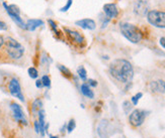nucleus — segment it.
I'll use <instances>...</instances> for the list:
<instances>
[{"label":"nucleus","mask_w":165,"mask_h":138,"mask_svg":"<svg viewBox=\"0 0 165 138\" xmlns=\"http://www.w3.org/2000/svg\"><path fill=\"white\" fill-rule=\"evenodd\" d=\"M103 11L105 13V15L108 19L111 18H113V17H117L118 16V8H117V5L113 3H107L105 4L103 6Z\"/></svg>","instance_id":"nucleus-10"},{"label":"nucleus","mask_w":165,"mask_h":138,"mask_svg":"<svg viewBox=\"0 0 165 138\" xmlns=\"http://www.w3.org/2000/svg\"><path fill=\"white\" fill-rule=\"evenodd\" d=\"M65 32L68 33V35H69L70 39H72L74 42L78 43V44L84 43V37H82V34L80 32H74V30H71V29H68V28H65Z\"/></svg>","instance_id":"nucleus-12"},{"label":"nucleus","mask_w":165,"mask_h":138,"mask_svg":"<svg viewBox=\"0 0 165 138\" xmlns=\"http://www.w3.org/2000/svg\"><path fill=\"white\" fill-rule=\"evenodd\" d=\"M149 9V4L145 0H138L134 5V12L139 16H145Z\"/></svg>","instance_id":"nucleus-9"},{"label":"nucleus","mask_w":165,"mask_h":138,"mask_svg":"<svg viewBox=\"0 0 165 138\" xmlns=\"http://www.w3.org/2000/svg\"><path fill=\"white\" fill-rule=\"evenodd\" d=\"M42 83H43V86L46 87V88H50L51 87V80L48 77V76H43L42 78Z\"/></svg>","instance_id":"nucleus-21"},{"label":"nucleus","mask_w":165,"mask_h":138,"mask_svg":"<svg viewBox=\"0 0 165 138\" xmlns=\"http://www.w3.org/2000/svg\"><path fill=\"white\" fill-rule=\"evenodd\" d=\"M72 1L73 0H68L67 1V4L64 7H62L61 9H60V11H62V12H65V11H67L68 9H69V8L71 7V5H72Z\"/></svg>","instance_id":"nucleus-24"},{"label":"nucleus","mask_w":165,"mask_h":138,"mask_svg":"<svg viewBox=\"0 0 165 138\" xmlns=\"http://www.w3.org/2000/svg\"><path fill=\"white\" fill-rule=\"evenodd\" d=\"M48 22H49L50 24H51V27H52V28L55 30V32H56V33L58 34V32H57V25H56V23H55V22H54L52 19H49V21H48Z\"/></svg>","instance_id":"nucleus-27"},{"label":"nucleus","mask_w":165,"mask_h":138,"mask_svg":"<svg viewBox=\"0 0 165 138\" xmlns=\"http://www.w3.org/2000/svg\"><path fill=\"white\" fill-rule=\"evenodd\" d=\"M112 125L107 120H102V122L99 123V125L97 127V133H98V136L100 138H109L113 134V131H112Z\"/></svg>","instance_id":"nucleus-7"},{"label":"nucleus","mask_w":165,"mask_h":138,"mask_svg":"<svg viewBox=\"0 0 165 138\" xmlns=\"http://www.w3.org/2000/svg\"><path fill=\"white\" fill-rule=\"evenodd\" d=\"M7 29V25L5 22L0 21V30H6Z\"/></svg>","instance_id":"nucleus-28"},{"label":"nucleus","mask_w":165,"mask_h":138,"mask_svg":"<svg viewBox=\"0 0 165 138\" xmlns=\"http://www.w3.org/2000/svg\"><path fill=\"white\" fill-rule=\"evenodd\" d=\"M10 109H11L12 113H13V117L15 118L16 121H18V122H20L22 124H25V125H26V124H27V120L25 118V115L24 113V111H22L21 107L18 105V104H16V103H14V102H13V103L10 104Z\"/></svg>","instance_id":"nucleus-8"},{"label":"nucleus","mask_w":165,"mask_h":138,"mask_svg":"<svg viewBox=\"0 0 165 138\" xmlns=\"http://www.w3.org/2000/svg\"><path fill=\"white\" fill-rule=\"evenodd\" d=\"M44 24V22L43 20H41V19H29L26 22V29L27 30H30V32H34V30L36 28H38L40 27V26H42Z\"/></svg>","instance_id":"nucleus-14"},{"label":"nucleus","mask_w":165,"mask_h":138,"mask_svg":"<svg viewBox=\"0 0 165 138\" xmlns=\"http://www.w3.org/2000/svg\"><path fill=\"white\" fill-rule=\"evenodd\" d=\"M109 73L114 79L124 84L130 83L134 77V69L129 61L118 59L114 60L109 66Z\"/></svg>","instance_id":"nucleus-1"},{"label":"nucleus","mask_w":165,"mask_h":138,"mask_svg":"<svg viewBox=\"0 0 165 138\" xmlns=\"http://www.w3.org/2000/svg\"><path fill=\"white\" fill-rule=\"evenodd\" d=\"M77 73H78V76L83 80V81H86L87 79V72L86 70L83 68V67H79L78 70H77Z\"/></svg>","instance_id":"nucleus-17"},{"label":"nucleus","mask_w":165,"mask_h":138,"mask_svg":"<svg viewBox=\"0 0 165 138\" xmlns=\"http://www.w3.org/2000/svg\"><path fill=\"white\" fill-rule=\"evenodd\" d=\"M4 44V38L2 35H0V48H1V47Z\"/></svg>","instance_id":"nucleus-31"},{"label":"nucleus","mask_w":165,"mask_h":138,"mask_svg":"<svg viewBox=\"0 0 165 138\" xmlns=\"http://www.w3.org/2000/svg\"><path fill=\"white\" fill-rule=\"evenodd\" d=\"M75 127H76V122H75V120H74V119H71L70 121L68 122L67 126H66V128H67V131L69 132V133H71L73 130H74Z\"/></svg>","instance_id":"nucleus-20"},{"label":"nucleus","mask_w":165,"mask_h":138,"mask_svg":"<svg viewBox=\"0 0 165 138\" xmlns=\"http://www.w3.org/2000/svg\"><path fill=\"white\" fill-rule=\"evenodd\" d=\"M76 25L80 26V27L84 28V29H90L92 30L95 28V22L94 20L92 19H89V18H85V19H81V20H78L75 22Z\"/></svg>","instance_id":"nucleus-13"},{"label":"nucleus","mask_w":165,"mask_h":138,"mask_svg":"<svg viewBox=\"0 0 165 138\" xmlns=\"http://www.w3.org/2000/svg\"><path fill=\"white\" fill-rule=\"evenodd\" d=\"M159 42H160V44H161V47L163 48H165V37H161V38H160Z\"/></svg>","instance_id":"nucleus-30"},{"label":"nucleus","mask_w":165,"mask_h":138,"mask_svg":"<svg viewBox=\"0 0 165 138\" xmlns=\"http://www.w3.org/2000/svg\"><path fill=\"white\" fill-rule=\"evenodd\" d=\"M87 85H88L89 87H96L97 86V82H96L95 80L89 79L88 81H87Z\"/></svg>","instance_id":"nucleus-25"},{"label":"nucleus","mask_w":165,"mask_h":138,"mask_svg":"<svg viewBox=\"0 0 165 138\" xmlns=\"http://www.w3.org/2000/svg\"><path fill=\"white\" fill-rule=\"evenodd\" d=\"M120 28H121L122 34L128 41H130L133 43H138L142 41V38H143L142 32L134 24L125 22V23L121 24Z\"/></svg>","instance_id":"nucleus-2"},{"label":"nucleus","mask_w":165,"mask_h":138,"mask_svg":"<svg viewBox=\"0 0 165 138\" xmlns=\"http://www.w3.org/2000/svg\"><path fill=\"white\" fill-rule=\"evenodd\" d=\"M4 47H5L7 56L12 60H18L24 56V47L13 38H7L6 42H4Z\"/></svg>","instance_id":"nucleus-3"},{"label":"nucleus","mask_w":165,"mask_h":138,"mask_svg":"<svg viewBox=\"0 0 165 138\" xmlns=\"http://www.w3.org/2000/svg\"><path fill=\"white\" fill-rule=\"evenodd\" d=\"M27 72H29V75H30V77L31 79H36L39 77V73H38V70H36V68H30L29 70H27Z\"/></svg>","instance_id":"nucleus-19"},{"label":"nucleus","mask_w":165,"mask_h":138,"mask_svg":"<svg viewBox=\"0 0 165 138\" xmlns=\"http://www.w3.org/2000/svg\"><path fill=\"white\" fill-rule=\"evenodd\" d=\"M58 68H59V70H60L61 72H62V74H63L64 76H65V77H67V78H71V72L66 68V67L59 65V66H58Z\"/></svg>","instance_id":"nucleus-18"},{"label":"nucleus","mask_w":165,"mask_h":138,"mask_svg":"<svg viewBox=\"0 0 165 138\" xmlns=\"http://www.w3.org/2000/svg\"><path fill=\"white\" fill-rule=\"evenodd\" d=\"M147 19L150 24L155 27L165 28V12L159 10H151L147 13Z\"/></svg>","instance_id":"nucleus-4"},{"label":"nucleus","mask_w":165,"mask_h":138,"mask_svg":"<svg viewBox=\"0 0 165 138\" xmlns=\"http://www.w3.org/2000/svg\"><path fill=\"white\" fill-rule=\"evenodd\" d=\"M132 104L130 103L129 101H125L124 102V104H123V109H124V111H125V113L126 114H129V112L131 111V109H132Z\"/></svg>","instance_id":"nucleus-22"},{"label":"nucleus","mask_w":165,"mask_h":138,"mask_svg":"<svg viewBox=\"0 0 165 138\" xmlns=\"http://www.w3.org/2000/svg\"><path fill=\"white\" fill-rule=\"evenodd\" d=\"M34 125H35V130H36V133H41V126H40V123H39L38 120H36V121H35Z\"/></svg>","instance_id":"nucleus-26"},{"label":"nucleus","mask_w":165,"mask_h":138,"mask_svg":"<svg viewBox=\"0 0 165 138\" xmlns=\"http://www.w3.org/2000/svg\"><path fill=\"white\" fill-rule=\"evenodd\" d=\"M50 138H59V137H58V136H51Z\"/></svg>","instance_id":"nucleus-32"},{"label":"nucleus","mask_w":165,"mask_h":138,"mask_svg":"<svg viewBox=\"0 0 165 138\" xmlns=\"http://www.w3.org/2000/svg\"><path fill=\"white\" fill-rule=\"evenodd\" d=\"M146 116H147V112H146L145 110L136 109L130 114L129 122L131 123V125H133L134 127H139L144 123Z\"/></svg>","instance_id":"nucleus-5"},{"label":"nucleus","mask_w":165,"mask_h":138,"mask_svg":"<svg viewBox=\"0 0 165 138\" xmlns=\"http://www.w3.org/2000/svg\"><path fill=\"white\" fill-rule=\"evenodd\" d=\"M150 88L153 92H157V93H160V94H165V81H163V80H158V81L151 82Z\"/></svg>","instance_id":"nucleus-11"},{"label":"nucleus","mask_w":165,"mask_h":138,"mask_svg":"<svg viewBox=\"0 0 165 138\" xmlns=\"http://www.w3.org/2000/svg\"><path fill=\"white\" fill-rule=\"evenodd\" d=\"M36 86L38 88H43V83H42V80H38V81L36 82Z\"/></svg>","instance_id":"nucleus-29"},{"label":"nucleus","mask_w":165,"mask_h":138,"mask_svg":"<svg viewBox=\"0 0 165 138\" xmlns=\"http://www.w3.org/2000/svg\"><path fill=\"white\" fill-rule=\"evenodd\" d=\"M81 92H82V94H83L86 98H89V99H93L94 98V93L93 91L91 90V88L87 85L86 83L84 84H82V86H81Z\"/></svg>","instance_id":"nucleus-15"},{"label":"nucleus","mask_w":165,"mask_h":138,"mask_svg":"<svg viewBox=\"0 0 165 138\" xmlns=\"http://www.w3.org/2000/svg\"><path fill=\"white\" fill-rule=\"evenodd\" d=\"M142 97H143V94H142V93H138V94H136L135 96H133L132 97V103H133V105H134V106L138 105V102H139V100L141 99Z\"/></svg>","instance_id":"nucleus-23"},{"label":"nucleus","mask_w":165,"mask_h":138,"mask_svg":"<svg viewBox=\"0 0 165 138\" xmlns=\"http://www.w3.org/2000/svg\"><path fill=\"white\" fill-rule=\"evenodd\" d=\"M8 91L9 93L13 96L19 99L21 102H25V97L21 93V88H20V84L18 82V80L15 78H12L8 83Z\"/></svg>","instance_id":"nucleus-6"},{"label":"nucleus","mask_w":165,"mask_h":138,"mask_svg":"<svg viewBox=\"0 0 165 138\" xmlns=\"http://www.w3.org/2000/svg\"><path fill=\"white\" fill-rule=\"evenodd\" d=\"M43 107V103L42 101H41L40 99H36L35 100V102L33 103V112L36 113V112H39V111L42 109Z\"/></svg>","instance_id":"nucleus-16"}]
</instances>
